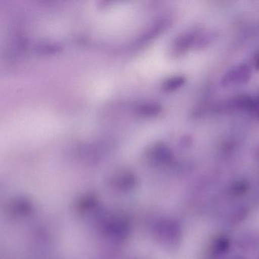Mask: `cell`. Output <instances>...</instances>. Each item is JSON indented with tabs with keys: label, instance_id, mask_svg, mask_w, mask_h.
Wrapping results in <instances>:
<instances>
[{
	"label": "cell",
	"instance_id": "10",
	"mask_svg": "<svg viewBox=\"0 0 259 259\" xmlns=\"http://www.w3.org/2000/svg\"><path fill=\"white\" fill-rule=\"evenodd\" d=\"M233 259H244V258H242V257H236V258H233Z\"/></svg>",
	"mask_w": 259,
	"mask_h": 259
},
{
	"label": "cell",
	"instance_id": "1",
	"mask_svg": "<svg viewBox=\"0 0 259 259\" xmlns=\"http://www.w3.org/2000/svg\"><path fill=\"white\" fill-rule=\"evenodd\" d=\"M251 69L245 64L237 65L227 71L221 78V85L229 87L233 84H245L251 78Z\"/></svg>",
	"mask_w": 259,
	"mask_h": 259
},
{
	"label": "cell",
	"instance_id": "3",
	"mask_svg": "<svg viewBox=\"0 0 259 259\" xmlns=\"http://www.w3.org/2000/svg\"><path fill=\"white\" fill-rule=\"evenodd\" d=\"M256 106V102L248 95H239L235 97L230 103V107L237 110H252Z\"/></svg>",
	"mask_w": 259,
	"mask_h": 259
},
{
	"label": "cell",
	"instance_id": "6",
	"mask_svg": "<svg viewBox=\"0 0 259 259\" xmlns=\"http://www.w3.org/2000/svg\"><path fill=\"white\" fill-rule=\"evenodd\" d=\"M161 106L157 103L145 104L139 107V113L147 116H157L161 112Z\"/></svg>",
	"mask_w": 259,
	"mask_h": 259
},
{
	"label": "cell",
	"instance_id": "4",
	"mask_svg": "<svg viewBox=\"0 0 259 259\" xmlns=\"http://www.w3.org/2000/svg\"><path fill=\"white\" fill-rule=\"evenodd\" d=\"M186 82V77L182 76V75L172 77V78H168L163 82L162 89L166 92H174V91L183 87Z\"/></svg>",
	"mask_w": 259,
	"mask_h": 259
},
{
	"label": "cell",
	"instance_id": "2",
	"mask_svg": "<svg viewBox=\"0 0 259 259\" xmlns=\"http://www.w3.org/2000/svg\"><path fill=\"white\" fill-rule=\"evenodd\" d=\"M198 30H191L180 34L174 44V51L176 54H184L188 50L190 49L193 45H195L198 38Z\"/></svg>",
	"mask_w": 259,
	"mask_h": 259
},
{
	"label": "cell",
	"instance_id": "5",
	"mask_svg": "<svg viewBox=\"0 0 259 259\" xmlns=\"http://www.w3.org/2000/svg\"><path fill=\"white\" fill-rule=\"evenodd\" d=\"M153 154L157 160L160 161L166 162L172 157L170 150L163 144H158L153 149Z\"/></svg>",
	"mask_w": 259,
	"mask_h": 259
},
{
	"label": "cell",
	"instance_id": "9",
	"mask_svg": "<svg viewBox=\"0 0 259 259\" xmlns=\"http://www.w3.org/2000/svg\"><path fill=\"white\" fill-rule=\"evenodd\" d=\"M254 67L257 70H259V54L256 56L255 59H254Z\"/></svg>",
	"mask_w": 259,
	"mask_h": 259
},
{
	"label": "cell",
	"instance_id": "7",
	"mask_svg": "<svg viewBox=\"0 0 259 259\" xmlns=\"http://www.w3.org/2000/svg\"><path fill=\"white\" fill-rule=\"evenodd\" d=\"M230 240L227 238L223 236L218 238L213 245V252L219 254L226 252L230 248Z\"/></svg>",
	"mask_w": 259,
	"mask_h": 259
},
{
	"label": "cell",
	"instance_id": "8",
	"mask_svg": "<svg viewBox=\"0 0 259 259\" xmlns=\"http://www.w3.org/2000/svg\"><path fill=\"white\" fill-rule=\"evenodd\" d=\"M248 185L245 181H239L234 183L230 189V192L233 195H239L245 193L248 191Z\"/></svg>",
	"mask_w": 259,
	"mask_h": 259
},
{
	"label": "cell",
	"instance_id": "11",
	"mask_svg": "<svg viewBox=\"0 0 259 259\" xmlns=\"http://www.w3.org/2000/svg\"><path fill=\"white\" fill-rule=\"evenodd\" d=\"M258 117H259V113H258Z\"/></svg>",
	"mask_w": 259,
	"mask_h": 259
}]
</instances>
